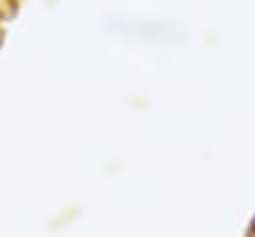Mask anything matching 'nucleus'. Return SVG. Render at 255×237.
<instances>
[{
	"instance_id": "f257e3e1",
	"label": "nucleus",
	"mask_w": 255,
	"mask_h": 237,
	"mask_svg": "<svg viewBox=\"0 0 255 237\" xmlns=\"http://www.w3.org/2000/svg\"><path fill=\"white\" fill-rule=\"evenodd\" d=\"M243 237H255V213L249 217V221H247V225H245Z\"/></svg>"
}]
</instances>
